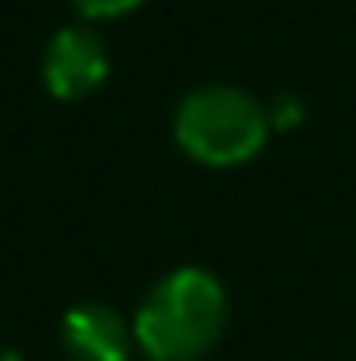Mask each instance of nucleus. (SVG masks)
<instances>
[{
	"instance_id": "obj_1",
	"label": "nucleus",
	"mask_w": 356,
	"mask_h": 361,
	"mask_svg": "<svg viewBox=\"0 0 356 361\" xmlns=\"http://www.w3.org/2000/svg\"><path fill=\"white\" fill-rule=\"evenodd\" d=\"M134 345L151 361H201L227 328V290L214 273H164L134 311Z\"/></svg>"
},
{
	"instance_id": "obj_2",
	"label": "nucleus",
	"mask_w": 356,
	"mask_h": 361,
	"mask_svg": "<svg viewBox=\"0 0 356 361\" xmlns=\"http://www.w3.org/2000/svg\"><path fill=\"white\" fill-rule=\"evenodd\" d=\"M172 130H177L180 152L193 156L197 164L235 169L265 147L272 118L252 92L231 89V85H205L177 105Z\"/></svg>"
},
{
	"instance_id": "obj_3",
	"label": "nucleus",
	"mask_w": 356,
	"mask_h": 361,
	"mask_svg": "<svg viewBox=\"0 0 356 361\" xmlns=\"http://www.w3.org/2000/svg\"><path fill=\"white\" fill-rule=\"evenodd\" d=\"M109 76V55L105 42L84 30V25H68L51 38L46 55H42V85L59 101H84L105 85Z\"/></svg>"
},
{
	"instance_id": "obj_4",
	"label": "nucleus",
	"mask_w": 356,
	"mask_h": 361,
	"mask_svg": "<svg viewBox=\"0 0 356 361\" xmlns=\"http://www.w3.org/2000/svg\"><path fill=\"white\" fill-rule=\"evenodd\" d=\"M59 345L72 361H130L134 324H126L105 302H76L59 324Z\"/></svg>"
},
{
	"instance_id": "obj_5",
	"label": "nucleus",
	"mask_w": 356,
	"mask_h": 361,
	"mask_svg": "<svg viewBox=\"0 0 356 361\" xmlns=\"http://www.w3.org/2000/svg\"><path fill=\"white\" fill-rule=\"evenodd\" d=\"M84 17L92 21H105V17H122V13H130V8H139L143 0H72Z\"/></svg>"
}]
</instances>
